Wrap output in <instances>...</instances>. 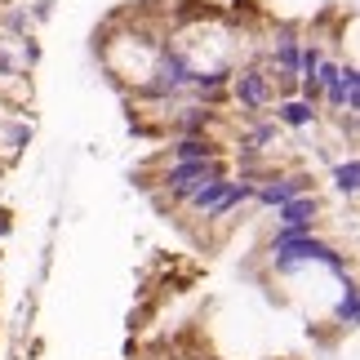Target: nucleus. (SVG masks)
Segmentation results:
<instances>
[{
  "label": "nucleus",
  "instance_id": "obj_1",
  "mask_svg": "<svg viewBox=\"0 0 360 360\" xmlns=\"http://www.w3.org/2000/svg\"><path fill=\"white\" fill-rule=\"evenodd\" d=\"M276 254H281V262H329L334 271H342V258L329 249L325 240H316L311 231H281L276 236Z\"/></svg>",
  "mask_w": 360,
  "mask_h": 360
},
{
  "label": "nucleus",
  "instance_id": "obj_2",
  "mask_svg": "<svg viewBox=\"0 0 360 360\" xmlns=\"http://www.w3.org/2000/svg\"><path fill=\"white\" fill-rule=\"evenodd\" d=\"M214 174H223V169H218V160H178L174 169L165 174V183L187 196V191L196 187V183H205V178H214Z\"/></svg>",
  "mask_w": 360,
  "mask_h": 360
},
{
  "label": "nucleus",
  "instance_id": "obj_3",
  "mask_svg": "<svg viewBox=\"0 0 360 360\" xmlns=\"http://www.w3.org/2000/svg\"><path fill=\"white\" fill-rule=\"evenodd\" d=\"M316 196H294V200H285L281 210H276V223H281L285 231H311L316 227Z\"/></svg>",
  "mask_w": 360,
  "mask_h": 360
},
{
  "label": "nucleus",
  "instance_id": "obj_4",
  "mask_svg": "<svg viewBox=\"0 0 360 360\" xmlns=\"http://www.w3.org/2000/svg\"><path fill=\"white\" fill-rule=\"evenodd\" d=\"M307 183H311V178H302V174L271 178L267 187H258V200H262V205H276V210H281L285 200H294V196H307Z\"/></svg>",
  "mask_w": 360,
  "mask_h": 360
},
{
  "label": "nucleus",
  "instance_id": "obj_5",
  "mask_svg": "<svg viewBox=\"0 0 360 360\" xmlns=\"http://www.w3.org/2000/svg\"><path fill=\"white\" fill-rule=\"evenodd\" d=\"M231 89H236V98L245 103V107H262L271 98V89H267V76L262 72H254V67H249V72H240L236 80H231Z\"/></svg>",
  "mask_w": 360,
  "mask_h": 360
},
{
  "label": "nucleus",
  "instance_id": "obj_6",
  "mask_svg": "<svg viewBox=\"0 0 360 360\" xmlns=\"http://www.w3.org/2000/svg\"><path fill=\"white\" fill-rule=\"evenodd\" d=\"M223 187H227V178L223 174H214V178H205V183H196L187 191V200H191V210H200V214H210L214 210V200L223 196Z\"/></svg>",
  "mask_w": 360,
  "mask_h": 360
},
{
  "label": "nucleus",
  "instance_id": "obj_7",
  "mask_svg": "<svg viewBox=\"0 0 360 360\" xmlns=\"http://www.w3.org/2000/svg\"><path fill=\"white\" fill-rule=\"evenodd\" d=\"M249 196H254V187H249V183H227V187H223V196L214 200L210 218H223V214H231V210H236L240 200H249Z\"/></svg>",
  "mask_w": 360,
  "mask_h": 360
},
{
  "label": "nucleus",
  "instance_id": "obj_8",
  "mask_svg": "<svg viewBox=\"0 0 360 360\" xmlns=\"http://www.w3.org/2000/svg\"><path fill=\"white\" fill-rule=\"evenodd\" d=\"M174 156L178 160H214V143H205V138H183V143H174Z\"/></svg>",
  "mask_w": 360,
  "mask_h": 360
},
{
  "label": "nucleus",
  "instance_id": "obj_9",
  "mask_svg": "<svg viewBox=\"0 0 360 360\" xmlns=\"http://www.w3.org/2000/svg\"><path fill=\"white\" fill-rule=\"evenodd\" d=\"M281 120L294 124V129H302V124L316 120V103H307V98H302V103H285V107H281Z\"/></svg>",
  "mask_w": 360,
  "mask_h": 360
},
{
  "label": "nucleus",
  "instance_id": "obj_10",
  "mask_svg": "<svg viewBox=\"0 0 360 360\" xmlns=\"http://www.w3.org/2000/svg\"><path fill=\"white\" fill-rule=\"evenodd\" d=\"M183 80H187V67L178 63V58H169V63H160V80H156L151 89H156V94H160V89H178Z\"/></svg>",
  "mask_w": 360,
  "mask_h": 360
},
{
  "label": "nucleus",
  "instance_id": "obj_11",
  "mask_svg": "<svg viewBox=\"0 0 360 360\" xmlns=\"http://www.w3.org/2000/svg\"><path fill=\"white\" fill-rule=\"evenodd\" d=\"M338 76H342V107L356 112V107H360V76H356V67H338Z\"/></svg>",
  "mask_w": 360,
  "mask_h": 360
},
{
  "label": "nucleus",
  "instance_id": "obj_12",
  "mask_svg": "<svg viewBox=\"0 0 360 360\" xmlns=\"http://www.w3.org/2000/svg\"><path fill=\"white\" fill-rule=\"evenodd\" d=\"M334 187H338V191H347V196L360 187V160H356V156H352L347 165H338V169H334Z\"/></svg>",
  "mask_w": 360,
  "mask_h": 360
},
{
  "label": "nucleus",
  "instance_id": "obj_13",
  "mask_svg": "<svg viewBox=\"0 0 360 360\" xmlns=\"http://www.w3.org/2000/svg\"><path fill=\"white\" fill-rule=\"evenodd\" d=\"M276 63H281L285 72H298V40L294 36H285L281 45H276Z\"/></svg>",
  "mask_w": 360,
  "mask_h": 360
},
{
  "label": "nucleus",
  "instance_id": "obj_14",
  "mask_svg": "<svg viewBox=\"0 0 360 360\" xmlns=\"http://www.w3.org/2000/svg\"><path fill=\"white\" fill-rule=\"evenodd\" d=\"M338 316L347 325H356V316H360V298H356V285L347 281V294H342V302H338Z\"/></svg>",
  "mask_w": 360,
  "mask_h": 360
},
{
  "label": "nucleus",
  "instance_id": "obj_15",
  "mask_svg": "<svg viewBox=\"0 0 360 360\" xmlns=\"http://www.w3.org/2000/svg\"><path fill=\"white\" fill-rule=\"evenodd\" d=\"M196 85H200L205 94H214L218 85H223V76H196Z\"/></svg>",
  "mask_w": 360,
  "mask_h": 360
},
{
  "label": "nucleus",
  "instance_id": "obj_16",
  "mask_svg": "<svg viewBox=\"0 0 360 360\" xmlns=\"http://www.w3.org/2000/svg\"><path fill=\"white\" fill-rule=\"evenodd\" d=\"M0 231H9V223H5V214H0Z\"/></svg>",
  "mask_w": 360,
  "mask_h": 360
}]
</instances>
